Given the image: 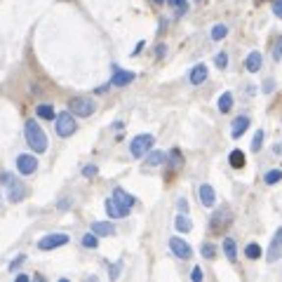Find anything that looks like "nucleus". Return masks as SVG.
<instances>
[{
    "instance_id": "f257e3e1",
    "label": "nucleus",
    "mask_w": 282,
    "mask_h": 282,
    "mask_svg": "<svg viewBox=\"0 0 282 282\" xmlns=\"http://www.w3.org/2000/svg\"><path fill=\"white\" fill-rule=\"evenodd\" d=\"M26 141L31 146V151L35 153H45L47 151V134L43 132V127L35 122V120H26Z\"/></svg>"
},
{
    "instance_id": "f03ea898",
    "label": "nucleus",
    "mask_w": 282,
    "mask_h": 282,
    "mask_svg": "<svg viewBox=\"0 0 282 282\" xmlns=\"http://www.w3.org/2000/svg\"><path fill=\"white\" fill-rule=\"evenodd\" d=\"M68 111L73 115H80V118H89L97 111V104H94V99L89 97H73L68 101Z\"/></svg>"
},
{
    "instance_id": "7ed1b4c3",
    "label": "nucleus",
    "mask_w": 282,
    "mask_h": 282,
    "mask_svg": "<svg viewBox=\"0 0 282 282\" xmlns=\"http://www.w3.org/2000/svg\"><path fill=\"white\" fill-rule=\"evenodd\" d=\"M0 184L7 186V197H10V202H22L24 197H26V186L19 184L12 174H2V176H0Z\"/></svg>"
},
{
    "instance_id": "20e7f679",
    "label": "nucleus",
    "mask_w": 282,
    "mask_h": 282,
    "mask_svg": "<svg viewBox=\"0 0 282 282\" xmlns=\"http://www.w3.org/2000/svg\"><path fill=\"white\" fill-rule=\"evenodd\" d=\"M55 127H56V134H59V137H71V134L78 130L76 115H73L71 111H66V113H59V118L55 120Z\"/></svg>"
},
{
    "instance_id": "39448f33",
    "label": "nucleus",
    "mask_w": 282,
    "mask_h": 282,
    "mask_svg": "<svg viewBox=\"0 0 282 282\" xmlns=\"http://www.w3.org/2000/svg\"><path fill=\"white\" fill-rule=\"evenodd\" d=\"M153 143H155V137H153V134H139V137L132 139L130 153L134 158H143V155L153 148Z\"/></svg>"
},
{
    "instance_id": "423d86ee",
    "label": "nucleus",
    "mask_w": 282,
    "mask_h": 282,
    "mask_svg": "<svg viewBox=\"0 0 282 282\" xmlns=\"http://www.w3.org/2000/svg\"><path fill=\"white\" fill-rule=\"evenodd\" d=\"M61 245H68V235H66V233H52V235H45V238H40V242H38V247H40L43 252L56 250V247H61Z\"/></svg>"
},
{
    "instance_id": "0eeeda50",
    "label": "nucleus",
    "mask_w": 282,
    "mask_h": 282,
    "mask_svg": "<svg viewBox=\"0 0 282 282\" xmlns=\"http://www.w3.org/2000/svg\"><path fill=\"white\" fill-rule=\"evenodd\" d=\"M169 250L179 256V259H191L193 256V250H191V245L181 238H172L169 240Z\"/></svg>"
},
{
    "instance_id": "6e6552de",
    "label": "nucleus",
    "mask_w": 282,
    "mask_h": 282,
    "mask_svg": "<svg viewBox=\"0 0 282 282\" xmlns=\"http://www.w3.org/2000/svg\"><path fill=\"white\" fill-rule=\"evenodd\" d=\"M17 169H19V174H24V176H28V174H33L35 169H38V160L33 158V155H19L17 158Z\"/></svg>"
},
{
    "instance_id": "1a4fd4ad",
    "label": "nucleus",
    "mask_w": 282,
    "mask_h": 282,
    "mask_svg": "<svg viewBox=\"0 0 282 282\" xmlns=\"http://www.w3.org/2000/svg\"><path fill=\"white\" fill-rule=\"evenodd\" d=\"M132 80H134V73H132V71H125V68L113 66V78H111V85L125 87V85H130Z\"/></svg>"
},
{
    "instance_id": "9d476101",
    "label": "nucleus",
    "mask_w": 282,
    "mask_h": 282,
    "mask_svg": "<svg viewBox=\"0 0 282 282\" xmlns=\"http://www.w3.org/2000/svg\"><path fill=\"white\" fill-rule=\"evenodd\" d=\"M106 212H109L111 219H125L127 214H130V207L120 205L115 197H111V200H106Z\"/></svg>"
},
{
    "instance_id": "9b49d317",
    "label": "nucleus",
    "mask_w": 282,
    "mask_h": 282,
    "mask_svg": "<svg viewBox=\"0 0 282 282\" xmlns=\"http://www.w3.org/2000/svg\"><path fill=\"white\" fill-rule=\"evenodd\" d=\"M280 256H282V226L278 228V233L273 235V242H271V247H268V261L275 263Z\"/></svg>"
},
{
    "instance_id": "f8f14e48",
    "label": "nucleus",
    "mask_w": 282,
    "mask_h": 282,
    "mask_svg": "<svg viewBox=\"0 0 282 282\" xmlns=\"http://www.w3.org/2000/svg\"><path fill=\"white\" fill-rule=\"evenodd\" d=\"M230 219H233V214H230L228 209H219V212H214V217H212V221H209V226H212V230H221L224 226L230 224Z\"/></svg>"
},
{
    "instance_id": "ddd939ff",
    "label": "nucleus",
    "mask_w": 282,
    "mask_h": 282,
    "mask_svg": "<svg viewBox=\"0 0 282 282\" xmlns=\"http://www.w3.org/2000/svg\"><path fill=\"white\" fill-rule=\"evenodd\" d=\"M247 127H250V118H247V115L235 118L233 120V127H230V137H233V139H240V137L247 132Z\"/></svg>"
},
{
    "instance_id": "4468645a",
    "label": "nucleus",
    "mask_w": 282,
    "mask_h": 282,
    "mask_svg": "<svg viewBox=\"0 0 282 282\" xmlns=\"http://www.w3.org/2000/svg\"><path fill=\"white\" fill-rule=\"evenodd\" d=\"M197 193H200V202H202V205H205V207H214V202H217V193H214V188H212V186L202 184Z\"/></svg>"
},
{
    "instance_id": "2eb2a0df",
    "label": "nucleus",
    "mask_w": 282,
    "mask_h": 282,
    "mask_svg": "<svg viewBox=\"0 0 282 282\" xmlns=\"http://www.w3.org/2000/svg\"><path fill=\"white\" fill-rule=\"evenodd\" d=\"M92 233H97L99 238H111L115 233V226L109 224V221H94L92 224Z\"/></svg>"
},
{
    "instance_id": "dca6fc26",
    "label": "nucleus",
    "mask_w": 282,
    "mask_h": 282,
    "mask_svg": "<svg viewBox=\"0 0 282 282\" xmlns=\"http://www.w3.org/2000/svg\"><path fill=\"white\" fill-rule=\"evenodd\" d=\"M188 80L193 83V85H202L207 80V66L205 64H197L193 71H191V76H188Z\"/></svg>"
},
{
    "instance_id": "f3484780",
    "label": "nucleus",
    "mask_w": 282,
    "mask_h": 282,
    "mask_svg": "<svg viewBox=\"0 0 282 282\" xmlns=\"http://www.w3.org/2000/svg\"><path fill=\"white\" fill-rule=\"evenodd\" d=\"M113 197H115V200H118L120 205H125V207H134L137 205V197L134 196H130V193H125V191H122V188H115V191H113Z\"/></svg>"
},
{
    "instance_id": "a211bd4d",
    "label": "nucleus",
    "mask_w": 282,
    "mask_h": 282,
    "mask_svg": "<svg viewBox=\"0 0 282 282\" xmlns=\"http://www.w3.org/2000/svg\"><path fill=\"white\" fill-rule=\"evenodd\" d=\"M261 66H263V59H261V55L259 52H252L247 59H245V68L250 71V73H256Z\"/></svg>"
},
{
    "instance_id": "6ab92c4d",
    "label": "nucleus",
    "mask_w": 282,
    "mask_h": 282,
    "mask_svg": "<svg viewBox=\"0 0 282 282\" xmlns=\"http://www.w3.org/2000/svg\"><path fill=\"white\" fill-rule=\"evenodd\" d=\"M165 163V153L163 151H151L148 155H146V167H158V165Z\"/></svg>"
},
{
    "instance_id": "aec40b11",
    "label": "nucleus",
    "mask_w": 282,
    "mask_h": 282,
    "mask_svg": "<svg viewBox=\"0 0 282 282\" xmlns=\"http://www.w3.org/2000/svg\"><path fill=\"white\" fill-rule=\"evenodd\" d=\"M224 254L228 256V261L238 259V247H235V240H230V238L224 240Z\"/></svg>"
},
{
    "instance_id": "412c9836",
    "label": "nucleus",
    "mask_w": 282,
    "mask_h": 282,
    "mask_svg": "<svg viewBox=\"0 0 282 282\" xmlns=\"http://www.w3.org/2000/svg\"><path fill=\"white\" fill-rule=\"evenodd\" d=\"M228 163H230V167H235V169H242V167H245V153L242 151H230Z\"/></svg>"
},
{
    "instance_id": "4be33fe9",
    "label": "nucleus",
    "mask_w": 282,
    "mask_h": 282,
    "mask_svg": "<svg viewBox=\"0 0 282 282\" xmlns=\"http://www.w3.org/2000/svg\"><path fill=\"white\" fill-rule=\"evenodd\" d=\"M174 226H176V230H181V233H188V230L193 228V221L186 217V214H179L176 221H174Z\"/></svg>"
},
{
    "instance_id": "5701e85b",
    "label": "nucleus",
    "mask_w": 282,
    "mask_h": 282,
    "mask_svg": "<svg viewBox=\"0 0 282 282\" xmlns=\"http://www.w3.org/2000/svg\"><path fill=\"white\" fill-rule=\"evenodd\" d=\"M230 109H233V94H230V92H224L221 99H219V111H221V113H228Z\"/></svg>"
},
{
    "instance_id": "b1692460",
    "label": "nucleus",
    "mask_w": 282,
    "mask_h": 282,
    "mask_svg": "<svg viewBox=\"0 0 282 282\" xmlns=\"http://www.w3.org/2000/svg\"><path fill=\"white\" fill-rule=\"evenodd\" d=\"M167 5H172L174 10H176V17H181L188 12V0H165Z\"/></svg>"
},
{
    "instance_id": "393cba45",
    "label": "nucleus",
    "mask_w": 282,
    "mask_h": 282,
    "mask_svg": "<svg viewBox=\"0 0 282 282\" xmlns=\"http://www.w3.org/2000/svg\"><path fill=\"white\" fill-rule=\"evenodd\" d=\"M245 256H247V259H261V247L256 242H250V245L245 247Z\"/></svg>"
},
{
    "instance_id": "a878e982",
    "label": "nucleus",
    "mask_w": 282,
    "mask_h": 282,
    "mask_svg": "<svg viewBox=\"0 0 282 282\" xmlns=\"http://www.w3.org/2000/svg\"><path fill=\"white\" fill-rule=\"evenodd\" d=\"M181 165H184V158H181L179 148H174V151L169 153V167H172V169H179Z\"/></svg>"
},
{
    "instance_id": "bb28decb",
    "label": "nucleus",
    "mask_w": 282,
    "mask_h": 282,
    "mask_svg": "<svg viewBox=\"0 0 282 282\" xmlns=\"http://www.w3.org/2000/svg\"><path fill=\"white\" fill-rule=\"evenodd\" d=\"M83 245H85L87 250H97L99 247V235L97 233H87L85 238H83Z\"/></svg>"
},
{
    "instance_id": "cd10ccee",
    "label": "nucleus",
    "mask_w": 282,
    "mask_h": 282,
    "mask_svg": "<svg viewBox=\"0 0 282 282\" xmlns=\"http://www.w3.org/2000/svg\"><path fill=\"white\" fill-rule=\"evenodd\" d=\"M226 35H228V26H224V24H217L212 28V40H224Z\"/></svg>"
},
{
    "instance_id": "c85d7f7f",
    "label": "nucleus",
    "mask_w": 282,
    "mask_h": 282,
    "mask_svg": "<svg viewBox=\"0 0 282 282\" xmlns=\"http://www.w3.org/2000/svg\"><path fill=\"white\" fill-rule=\"evenodd\" d=\"M35 113H38V115H40L43 120H52V118H55V109H52L50 104H43V106H38V111H35Z\"/></svg>"
},
{
    "instance_id": "c756f323",
    "label": "nucleus",
    "mask_w": 282,
    "mask_h": 282,
    "mask_svg": "<svg viewBox=\"0 0 282 282\" xmlns=\"http://www.w3.org/2000/svg\"><path fill=\"white\" fill-rule=\"evenodd\" d=\"M280 179H282V172H280V169H271V172H268V174H266V176H263V181H266V184H268V186L278 184Z\"/></svg>"
},
{
    "instance_id": "7c9ffc66",
    "label": "nucleus",
    "mask_w": 282,
    "mask_h": 282,
    "mask_svg": "<svg viewBox=\"0 0 282 282\" xmlns=\"http://www.w3.org/2000/svg\"><path fill=\"white\" fill-rule=\"evenodd\" d=\"M202 256H205V259H214V256H217V247L205 242V245H202Z\"/></svg>"
},
{
    "instance_id": "2f4dec72",
    "label": "nucleus",
    "mask_w": 282,
    "mask_h": 282,
    "mask_svg": "<svg viewBox=\"0 0 282 282\" xmlns=\"http://www.w3.org/2000/svg\"><path fill=\"white\" fill-rule=\"evenodd\" d=\"M261 146H263V132H256V134H254V141H252V151H256L259 153L261 151Z\"/></svg>"
},
{
    "instance_id": "473e14b6",
    "label": "nucleus",
    "mask_w": 282,
    "mask_h": 282,
    "mask_svg": "<svg viewBox=\"0 0 282 282\" xmlns=\"http://www.w3.org/2000/svg\"><path fill=\"white\" fill-rule=\"evenodd\" d=\"M214 64H217V68H226L228 66V55L226 52H219L217 59H214Z\"/></svg>"
},
{
    "instance_id": "72a5a7b5",
    "label": "nucleus",
    "mask_w": 282,
    "mask_h": 282,
    "mask_svg": "<svg viewBox=\"0 0 282 282\" xmlns=\"http://www.w3.org/2000/svg\"><path fill=\"white\" fill-rule=\"evenodd\" d=\"M120 271H122V261H115L113 266H111V271H109V275H111V280H115L120 275Z\"/></svg>"
},
{
    "instance_id": "f704fd0d",
    "label": "nucleus",
    "mask_w": 282,
    "mask_h": 282,
    "mask_svg": "<svg viewBox=\"0 0 282 282\" xmlns=\"http://www.w3.org/2000/svg\"><path fill=\"white\" fill-rule=\"evenodd\" d=\"M273 59H275V61L282 59V35L278 38V43H275V47H273Z\"/></svg>"
},
{
    "instance_id": "c9c22d12",
    "label": "nucleus",
    "mask_w": 282,
    "mask_h": 282,
    "mask_svg": "<svg viewBox=\"0 0 282 282\" xmlns=\"http://www.w3.org/2000/svg\"><path fill=\"white\" fill-rule=\"evenodd\" d=\"M273 14L282 19V0H273Z\"/></svg>"
},
{
    "instance_id": "e433bc0d",
    "label": "nucleus",
    "mask_w": 282,
    "mask_h": 282,
    "mask_svg": "<svg viewBox=\"0 0 282 282\" xmlns=\"http://www.w3.org/2000/svg\"><path fill=\"white\" fill-rule=\"evenodd\" d=\"M24 261H26V256H24V254H22V256H17V259H14V261H12V263H10V271H17V268L22 266Z\"/></svg>"
},
{
    "instance_id": "4c0bfd02",
    "label": "nucleus",
    "mask_w": 282,
    "mask_h": 282,
    "mask_svg": "<svg viewBox=\"0 0 282 282\" xmlns=\"http://www.w3.org/2000/svg\"><path fill=\"white\" fill-rule=\"evenodd\" d=\"M83 174H85L87 179H92V176H94V174H97V167H94V165H87L85 169H83Z\"/></svg>"
},
{
    "instance_id": "58836bf2",
    "label": "nucleus",
    "mask_w": 282,
    "mask_h": 282,
    "mask_svg": "<svg viewBox=\"0 0 282 282\" xmlns=\"http://www.w3.org/2000/svg\"><path fill=\"white\" fill-rule=\"evenodd\" d=\"M176 205H179V212H181V214H186V212H188V202H186L184 197H181V200H179Z\"/></svg>"
},
{
    "instance_id": "ea45409f",
    "label": "nucleus",
    "mask_w": 282,
    "mask_h": 282,
    "mask_svg": "<svg viewBox=\"0 0 282 282\" xmlns=\"http://www.w3.org/2000/svg\"><path fill=\"white\" fill-rule=\"evenodd\" d=\"M191 278H193L196 282H200V280H202V271H200V268H193V273H191Z\"/></svg>"
},
{
    "instance_id": "a19ab883",
    "label": "nucleus",
    "mask_w": 282,
    "mask_h": 282,
    "mask_svg": "<svg viewBox=\"0 0 282 282\" xmlns=\"http://www.w3.org/2000/svg\"><path fill=\"white\" fill-rule=\"evenodd\" d=\"M155 2H165V0H155Z\"/></svg>"
},
{
    "instance_id": "79ce46f5",
    "label": "nucleus",
    "mask_w": 282,
    "mask_h": 282,
    "mask_svg": "<svg viewBox=\"0 0 282 282\" xmlns=\"http://www.w3.org/2000/svg\"><path fill=\"white\" fill-rule=\"evenodd\" d=\"M256 2H263V0H256Z\"/></svg>"
}]
</instances>
